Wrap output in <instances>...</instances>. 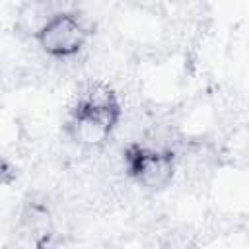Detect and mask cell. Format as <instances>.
Masks as SVG:
<instances>
[{
    "mask_svg": "<svg viewBox=\"0 0 249 249\" xmlns=\"http://www.w3.org/2000/svg\"><path fill=\"white\" fill-rule=\"evenodd\" d=\"M97 23L78 4L56 2L51 16L41 23L33 35V47L37 53L54 64H70L84 58L89 47H93Z\"/></svg>",
    "mask_w": 249,
    "mask_h": 249,
    "instance_id": "obj_2",
    "label": "cell"
},
{
    "mask_svg": "<svg viewBox=\"0 0 249 249\" xmlns=\"http://www.w3.org/2000/svg\"><path fill=\"white\" fill-rule=\"evenodd\" d=\"M117 156L123 177L144 196L167 193L179 177V154L169 144L128 138Z\"/></svg>",
    "mask_w": 249,
    "mask_h": 249,
    "instance_id": "obj_3",
    "label": "cell"
},
{
    "mask_svg": "<svg viewBox=\"0 0 249 249\" xmlns=\"http://www.w3.org/2000/svg\"><path fill=\"white\" fill-rule=\"evenodd\" d=\"M60 239V224L54 204L43 191L27 193L6 233L2 249H53Z\"/></svg>",
    "mask_w": 249,
    "mask_h": 249,
    "instance_id": "obj_4",
    "label": "cell"
},
{
    "mask_svg": "<svg viewBox=\"0 0 249 249\" xmlns=\"http://www.w3.org/2000/svg\"><path fill=\"white\" fill-rule=\"evenodd\" d=\"M126 119L124 95L109 78H84L64 109L60 134L80 154H103Z\"/></svg>",
    "mask_w": 249,
    "mask_h": 249,
    "instance_id": "obj_1",
    "label": "cell"
}]
</instances>
